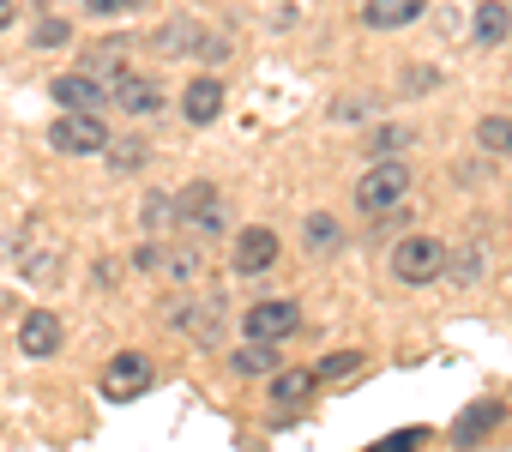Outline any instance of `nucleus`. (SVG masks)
<instances>
[{
  "label": "nucleus",
  "instance_id": "obj_28",
  "mask_svg": "<svg viewBox=\"0 0 512 452\" xmlns=\"http://www.w3.org/2000/svg\"><path fill=\"white\" fill-rule=\"evenodd\" d=\"M422 440H428V428H404V434H392V440H380L368 452H422Z\"/></svg>",
  "mask_w": 512,
  "mask_h": 452
},
{
  "label": "nucleus",
  "instance_id": "obj_17",
  "mask_svg": "<svg viewBox=\"0 0 512 452\" xmlns=\"http://www.w3.org/2000/svg\"><path fill=\"white\" fill-rule=\"evenodd\" d=\"M494 422H500V404H470V410L452 422V440H458V446H476L482 434H494Z\"/></svg>",
  "mask_w": 512,
  "mask_h": 452
},
{
  "label": "nucleus",
  "instance_id": "obj_7",
  "mask_svg": "<svg viewBox=\"0 0 512 452\" xmlns=\"http://www.w3.org/2000/svg\"><path fill=\"white\" fill-rule=\"evenodd\" d=\"M272 266H278V236L266 223H247L235 236V278H266Z\"/></svg>",
  "mask_w": 512,
  "mask_h": 452
},
{
  "label": "nucleus",
  "instance_id": "obj_23",
  "mask_svg": "<svg viewBox=\"0 0 512 452\" xmlns=\"http://www.w3.org/2000/svg\"><path fill=\"white\" fill-rule=\"evenodd\" d=\"M440 278H452V284H476L482 278V248H458V254H446V272Z\"/></svg>",
  "mask_w": 512,
  "mask_h": 452
},
{
  "label": "nucleus",
  "instance_id": "obj_26",
  "mask_svg": "<svg viewBox=\"0 0 512 452\" xmlns=\"http://www.w3.org/2000/svg\"><path fill=\"white\" fill-rule=\"evenodd\" d=\"M404 145H410V127H374V133H368V151H374V157H392V151H404Z\"/></svg>",
  "mask_w": 512,
  "mask_h": 452
},
{
  "label": "nucleus",
  "instance_id": "obj_11",
  "mask_svg": "<svg viewBox=\"0 0 512 452\" xmlns=\"http://www.w3.org/2000/svg\"><path fill=\"white\" fill-rule=\"evenodd\" d=\"M422 7H428V0H368V7H362V25H368V31H404V25L422 19Z\"/></svg>",
  "mask_w": 512,
  "mask_h": 452
},
{
  "label": "nucleus",
  "instance_id": "obj_24",
  "mask_svg": "<svg viewBox=\"0 0 512 452\" xmlns=\"http://www.w3.org/2000/svg\"><path fill=\"white\" fill-rule=\"evenodd\" d=\"M356 368H362V356H356V350H338V356H320V362H314V380L332 386V380H350Z\"/></svg>",
  "mask_w": 512,
  "mask_h": 452
},
{
  "label": "nucleus",
  "instance_id": "obj_12",
  "mask_svg": "<svg viewBox=\"0 0 512 452\" xmlns=\"http://www.w3.org/2000/svg\"><path fill=\"white\" fill-rule=\"evenodd\" d=\"M49 91H55L61 109H97L103 103V85L91 73H61V79H49Z\"/></svg>",
  "mask_w": 512,
  "mask_h": 452
},
{
  "label": "nucleus",
  "instance_id": "obj_1",
  "mask_svg": "<svg viewBox=\"0 0 512 452\" xmlns=\"http://www.w3.org/2000/svg\"><path fill=\"white\" fill-rule=\"evenodd\" d=\"M49 145H55L61 157H97V151L109 145V127L97 121V109H61V115L49 121Z\"/></svg>",
  "mask_w": 512,
  "mask_h": 452
},
{
  "label": "nucleus",
  "instance_id": "obj_13",
  "mask_svg": "<svg viewBox=\"0 0 512 452\" xmlns=\"http://www.w3.org/2000/svg\"><path fill=\"white\" fill-rule=\"evenodd\" d=\"M109 91H115V103H121L127 115H157V109H163V91H157L151 79H133V73H121Z\"/></svg>",
  "mask_w": 512,
  "mask_h": 452
},
{
  "label": "nucleus",
  "instance_id": "obj_25",
  "mask_svg": "<svg viewBox=\"0 0 512 452\" xmlns=\"http://www.w3.org/2000/svg\"><path fill=\"white\" fill-rule=\"evenodd\" d=\"M31 43H37V49H67V43H73V25H67V19H43V25L31 31Z\"/></svg>",
  "mask_w": 512,
  "mask_h": 452
},
{
  "label": "nucleus",
  "instance_id": "obj_30",
  "mask_svg": "<svg viewBox=\"0 0 512 452\" xmlns=\"http://www.w3.org/2000/svg\"><path fill=\"white\" fill-rule=\"evenodd\" d=\"M157 260H163V248H157V242L133 248V272H157Z\"/></svg>",
  "mask_w": 512,
  "mask_h": 452
},
{
  "label": "nucleus",
  "instance_id": "obj_29",
  "mask_svg": "<svg viewBox=\"0 0 512 452\" xmlns=\"http://www.w3.org/2000/svg\"><path fill=\"white\" fill-rule=\"evenodd\" d=\"M434 85H440L434 67H410V73H404V91H434Z\"/></svg>",
  "mask_w": 512,
  "mask_h": 452
},
{
  "label": "nucleus",
  "instance_id": "obj_27",
  "mask_svg": "<svg viewBox=\"0 0 512 452\" xmlns=\"http://www.w3.org/2000/svg\"><path fill=\"white\" fill-rule=\"evenodd\" d=\"M25 278H31V284H49V278H61V248H43V254H31V260H25Z\"/></svg>",
  "mask_w": 512,
  "mask_h": 452
},
{
  "label": "nucleus",
  "instance_id": "obj_14",
  "mask_svg": "<svg viewBox=\"0 0 512 452\" xmlns=\"http://www.w3.org/2000/svg\"><path fill=\"white\" fill-rule=\"evenodd\" d=\"M470 37H476L482 49H500V43L512 37V13L500 7V0H482V7H476V19H470Z\"/></svg>",
  "mask_w": 512,
  "mask_h": 452
},
{
  "label": "nucleus",
  "instance_id": "obj_15",
  "mask_svg": "<svg viewBox=\"0 0 512 452\" xmlns=\"http://www.w3.org/2000/svg\"><path fill=\"white\" fill-rule=\"evenodd\" d=\"M157 49L163 55H223V43L217 37H199V25H163Z\"/></svg>",
  "mask_w": 512,
  "mask_h": 452
},
{
  "label": "nucleus",
  "instance_id": "obj_9",
  "mask_svg": "<svg viewBox=\"0 0 512 452\" xmlns=\"http://www.w3.org/2000/svg\"><path fill=\"white\" fill-rule=\"evenodd\" d=\"M181 115H187L193 127H211V121L223 115V79H187V91H181Z\"/></svg>",
  "mask_w": 512,
  "mask_h": 452
},
{
  "label": "nucleus",
  "instance_id": "obj_31",
  "mask_svg": "<svg viewBox=\"0 0 512 452\" xmlns=\"http://www.w3.org/2000/svg\"><path fill=\"white\" fill-rule=\"evenodd\" d=\"M85 7H91V13H103V19H115V13H133L139 0H85Z\"/></svg>",
  "mask_w": 512,
  "mask_h": 452
},
{
  "label": "nucleus",
  "instance_id": "obj_21",
  "mask_svg": "<svg viewBox=\"0 0 512 452\" xmlns=\"http://www.w3.org/2000/svg\"><path fill=\"white\" fill-rule=\"evenodd\" d=\"M476 145L494 151V157H512V115H488V121H476Z\"/></svg>",
  "mask_w": 512,
  "mask_h": 452
},
{
  "label": "nucleus",
  "instance_id": "obj_22",
  "mask_svg": "<svg viewBox=\"0 0 512 452\" xmlns=\"http://www.w3.org/2000/svg\"><path fill=\"white\" fill-rule=\"evenodd\" d=\"M302 242H308L314 254L338 248V242H344V230H338V217H332V211H314V217H308V230H302Z\"/></svg>",
  "mask_w": 512,
  "mask_h": 452
},
{
  "label": "nucleus",
  "instance_id": "obj_8",
  "mask_svg": "<svg viewBox=\"0 0 512 452\" xmlns=\"http://www.w3.org/2000/svg\"><path fill=\"white\" fill-rule=\"evenodd\" d=\"M145 386H151V362H145V356H133V350H127V356H115V362L97 374V392H103V398H115V404L139 398Z\"/></svg>",
  "mask_w": 512,
  "mask_h": 452
},
{
  "label": "nucleus",
  "instance_id": "obj_18",
  "mask_svg": "<svg viewBox=\"0 0 512 452\" xmlns=\"http://www.w3.org/2000/svg\"><path fill=\"white\" fill-rule=\"evenodd\" d=\"M314 386H320L314 368H284V374H272V404H278V410H284V404H302Z\"/></svg>",
  "mask_w": 512,
  "mask_h": 452
},
{
  "label": "nucleus",
  "instance_id": "obj_3",
  "mask_svg": "<svg viewBox=\"0 0 512 452\" xmlns=\"http://www.w3.org/2000/svg\"><path fill=\"white\" fill-rule=\"evenodd\" d=\"M241 332H247V338H260V344H284V338H296V332H302V308H296L290 296L253 302V308L241 314Z\"/></svg>",
  "mask_w": 512,
  "mask_h": 452
},
{
  "label": "nucleus",
  "instance_id": "obj_19",
  "mask_svg": "<svg viewBox=\"0 0 512 452\" xmlns=\"http://www.w3.org/2000/svg\"><path fill=\"white\" fill-rule=\"evenodd\" d=\"M103 157H109V169H115V175H133V169H145V157H151V151H145V139H139V133H133V139H115V133H109Z\"/></svg>",
  "mask_w": 512,
  "mask_h": 452
},
{
  "label": "nucleus",
  "instance_id": "obj_20",
  "mask_svg": "<svg viewBox=\"0 0 512 452\" xmlns=\"http://www.w3.org/2000/svg\"><path fill=\"white\" fill-rule=\"evenodd\" d=\"M199 266H205V260H199V248H163V260H157V272H163V278H175V284H193V278H199Z\"/></svg>",
  "mask_w": 512,
  "mask_h": 452
},
{
  "label": "nucleus",
  "instance_id": "obj_16",
  "mask_svg": "<svg viewBox=\"0 0 512 452\" xmlns=\"http://www.w3.org/2000/svg\"><path fill=\"white\" fill-rule=\"evenodd\" d=\"M229 368H235L241 380H266V374L278 368V344H260V338H247V344L229 356Z\"/></svg>",
  "mask_w": 512,
  "mask_h": 452
},
{
  "label": "nucleus",
  "instance_id": "obj_4",
  "mask_svg": "<svg viewBox=\"0 0 512 452\" xmlns=\"http://www.w3.org/2000/svg\"><path fill=\"white\" fill-rule=\"evenodd\" d=\"M440 272H446V248L434 236H404L392 248V278L398 284H434Z\"/></svg>",
  "mask_w": 512,
  "mask_h": 452
},
{
  "label": "nucleus",
  "instance_id": "obj_10",
  "mask_svg": "<svg viewBox=\"0 0 512 452\" xmlns=\"http://www.w3.org/2000/svg\"><path fill=\"white\" fill-rule=\"evenodd\" d=\"M19 350H25V356H55V350H61V320H55L49 308L25 314V320H19Z\"/></svg>",
  "mask_w": 512,
  "mask_h": 452
},
{
  "label": "nucleus",
  "instance_id": "obj_5",
  "mask_svg": "<svg viewBox=\"0 0 512 452\" xmlns=\"http://www.w3.org/2000/svg\"><path fill=\"white\" fill-rule=\"evenodd\" d=\"M163 320L175 332H193V344H217L223 338V296H199V302H169Z\"/></svg>",
  "mask_w": 512,
  "mask_h": 452
},
{
  "label": "nucleus",
  "instance_id": "obj_6",
  "mask_svg": "<svg viewBox=\"0 0 512 452\" xmlns=\"http://www.w3.org/2000/svg\"><path fill=\"white\" fill-rule=\"evenodd\" d=\"M175 217L187 223V230H199V236H217L223 223H229V211H223V193H217L211 181H193V187L175 199Z\"/></svg>",
  "mask_w": 512,
  "mask_h": 452
},
{
  "label": "nucleus",
  "instance_id": "obj_2",
  "mask_svg": "<svg viewBox=\"0 0 512 452\" xmlns=\"http://www.w3.org/2000/svg\"><path fill=\"white\" fill-rule=\"evenodd\" d=\"M410 193V169L398 163V157H380L362 181H356V205L368 211V217H380V211H392L398 199Z\"/></svg>",
  "mask_w": 512,
  "mask_h": 452
}]
</instances>
